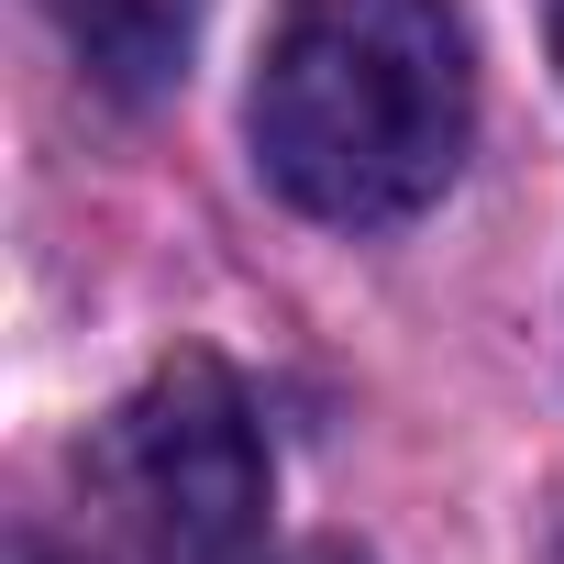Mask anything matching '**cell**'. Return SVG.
I'll list each match as a JSON object with an SVG mask.
<instances>
[{"label": "cell", "mask_w": 564, "mask_h": 564, "mask_svg": "<svg viewBox=\"0 0 564 564\" xmlns=\"http://www.w3.org/2000/svg\"><path fill=\"white\" fill-rule=\"evenodd\" d=\"M476 133V56L454 0H276L254 67V155L311 221H421Z\"/></svg>", "instance_id": "obj_1"}, {"label": "cell", "mask_w": 564, "mask_h": 564, "mask_svg": "<svg viewBox=\"0 0 564 564\" xmlns=\"http://www.w3.org/2000/svg\"><path fill=\"white\" fill-rule=\"evenodd\" d=\"M289 564H355V553H344V542H311V553H289Z\"/></svg>", "instance_id": "obj_5"}, {"label": "cell", "mask_w": 564, "mask_h": 564, "mask_svg": "<svg viewBox=\"0 0 564 564\" xmlns=\"http://www.w3.org/2000/svg\"><path fill=\"white\" fill-rule=\"evenodd\" d=\"M67 56L111 89V100H166L188 78V45H199V12L210 0H45Z\"/></svg>", "instance_id": "obj_3"}, {"label": "cell", "mask_w": 564, "mask_h": 564, "mask_svg": "<svg viewBox=\"0 0 564 564\" xmlns=\"http://www.w3.org/2000/svg\"><path fill=\"white\" fill-rule=\"evenodd\" d=\"M89 487L155 564H265L276 465L221 355H166L89 443Z\"/></svg>", "instance_id": "obj_2"}, {"label": "cell", "mask_w": 564, "mask_h": 564, "mask_svg": "<svg viewBox=\"0 0 564 564\" xmlns=\"http://www.w3.org/2000/svg\"><path fill=\"white\" fill-rule=\"evenodd\" d=\"M553 67H564V0H553Z\"/></svg>", "instance_id": "obj_6"}, {"label": "cell", "mask_w": 564, "mask_h": 564, "mask_svg": "<svg viewBox=\"0 0 564 564\" xmlns=\"http://www.w3.org/2000/svg\"><path fill=\"white\" fill-rule=\"evenodd\" d=\"M0 564H89V553H78V542H56V531H34V520H23V531H12V553H0Z\"/></svg>", "instance_id": "obj_4"}]
</instances>
